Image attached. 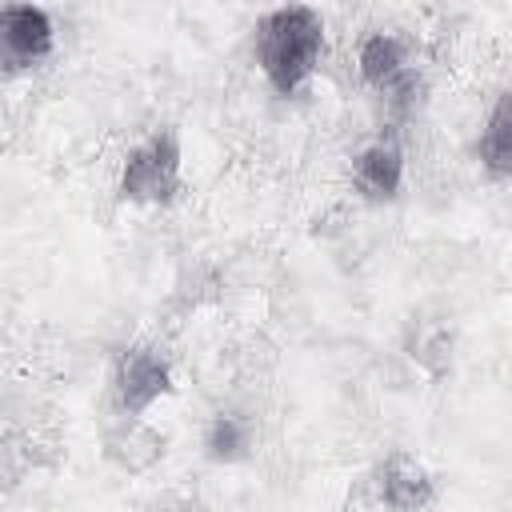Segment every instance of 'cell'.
<instances>
[{
    "label": "cell",
    "mask_w": 512,
    "mask_h": 512,
    "mask_svg": "<svg viewBox=\"0 0 512 512\" xmlns=\"http://www.w3.org/2000/svg\"><path fill=\"white\" fill-rule=\"evenodd\" d=\"M256 64L272 92L292 96L300 92L320 56H324V16L308 4H284L260 16L256 24Z\"/></svg>",
    "instance_id": "cell-1"
},
{
    "label": "cell",
    "mask_w": 512,
    "mask_h": 512,
    "mask_svg": "<svg viewBox=\"0 0 512 512\" xmlns=\"http://www.w3.org/2000/svg\"><path fill=\"white\" fill-rule=\"evenodd\" d=\"M180 140L172 128L152 132L136 148H128L120 164L116 192L124 204H172L180 192Z\"/></svg>",
    "instance_id": "cell-2"
},
{
    "label": "cell",
    "mask_w": 512,
    "mask_h": 512,
    "mask_svg": "<svg viewBox=\"0 0 512 512\" xmlns=\"http://www.w3.org/2000/svg\"><path fill=\"white\" fill-rule=\"evenodd\" d=\"M356 68H360V80L368 88H376L380 96H388V104L396 108H412L420 96V80L416 72L408 68V52H404V40L392 36V32H372L364 36L360 52H356Z\"/></svg>",
    "instance_id": "cell-3"
},
{
    "label": "cell",
    "mask_w": 512,
    "mask_h": 512,
    "mask_svg": "<svg viewBox=\"0 0 512 512\" xmlns=\"http://www.w3.org/2000/svg\"><path fill=\"white\" fill-rule=\"evenodd\" d=\"M56 48L52 16L36 4H4L0 8V56L8 72L36 68Z\"/></svg>",
    "instance_id": "cell-4"
},
{
    "label": "cell",
    "mask_w": 512,
    "mask_h": 512,
    "mask_svg": "<svg viewBox=\"0 0 512 512\" xmlns=\"http://www.w3.org/2000/svg\"><path fill=\"white\" fill-rule=\"evenodd\" d=\"M116 404L128 420H136L140 412H148L160 396H168L172 388V368L160 352L152 348H128L120 360H116Z\"/></svg>",
    "instance_id": "cell-5"
},
{
    "label": "cell",
    "mask_w": 512,
    "mask_h": 512,
    "mask_svg": "<svg viewBox=\"0 0 512 512\" xmlns=\"http://www.w3.org/2000/svg\"><path fill=\"white\" fill-rule=\"evenodd\" d=\"M376 496L388 512H424L436 500V480L408 452H392L376 468Z\"/></svg>",
    "instance_id": "cell-6"
},
{
    "label": "cell",
    "mask_w": 512,
    "mask_h": 512,
    "mask_svg": "<svg viewBox=\"0 0 512 512\" xmlns=\"http://www.w3.org/2000/svg\"><path fill=\"white\" fill-rule=\"evenodd\" d=\"M352 184L372 204L396 200L404 184V148L396 140H372L368 148H360L352 160Z\"/></svg>",
    "instance_id": "cell-7"
},
{
    "label": "cell",
    "mask_w": 512,
    "mask_h": 512,
    "mask_svg": "<svg viewBox=\"0 0 512 512\" xmlns=\"http://www.w3.org/2000/svg\"><path fill=\"white\" fill-rule=\"evenodd\" d=\"M476 160L496 180L512 176V92H500L496 104L488 108L480 140H476Z\"/></svg>",
    "instance_id": "cell-8"
},
{
    "label": "cell",
    "mask_w": 512,
    "mask_h": 512,
    "mask_svg": "<svg viewBox=\"0 0 512 512\" xmlns=\"http://www.w3.org/2000/svg\"><path fill=\"white\" fill-rule=\"evenodd\" d=\"M204 448L216 464H232V460H244L248 448H252V424L236 412H220L212 416L208 432H204Z\"/></svg>",
    "instance_id": "cell-9"
}]
</instances>
